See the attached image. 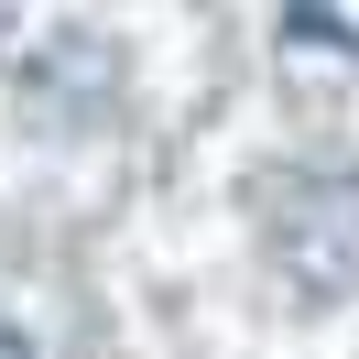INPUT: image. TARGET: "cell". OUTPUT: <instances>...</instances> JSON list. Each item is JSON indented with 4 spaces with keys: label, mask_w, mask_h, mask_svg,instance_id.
<instances>
[{
    "label": "cell",
    "mask_w": 359,
    "mask_h": 359,
    "mask_svg": "<svg viewBox=\"0 0 359 359\" xmlns=\"http://www.w3.org/2000/svg\"><path fill=\"white\" fill-rule=\"evenodd\" d=\"M0 359H33V337H11V327H0Z\"/></svg>",
    "instance_id": "6da1fadb"
}]
</instances>
